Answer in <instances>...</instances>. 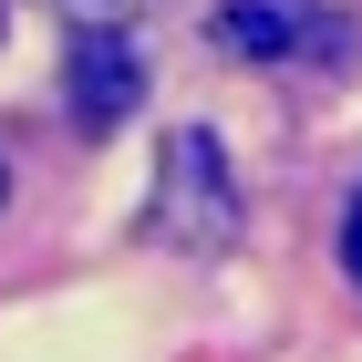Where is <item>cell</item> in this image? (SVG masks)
<instances>
[{"instance_id": "1", "label": "cell", "mask_w": 362, "mask_h": 362, "mask_svg": "<svg viewBox=\"0 0 362 362\" xmlns=\"http://www.w3.org/2000/svg\"><path fill=\"white\" fill-rule=\"evenodd\" d=\"M156 238H166V249H228V238H238V187H228V156H218L207 124H176V135H166Z\"/></svg>"}, {"instance_id": "4", "label": "cell", "mask_w": 362, "mask_h": 362, "mask_svg": "<svg viewBox=\"0 0 362 362\" xmlns=\"http://www.w3.org/2000/svg\"><path fill=\"white\" fill-rule=\"evenodd\" d=\"M62 11H83V31H104L114 11H124V0H62Z\"/></svg>"}, {"instance_id": "3", "label": "cell", "mask_w": 362, "mask_h": 362, "mask_svg": "<svg viewBox=\"0 0 362 362\" xmlns=\"http://www.w3.org/2000/svg\"><path fill=\"white\" fill-rule=\"evenodd\" d=\"M341 269L362 279V187H352V207H341Z\"/></svg>"}, {"instance_id": "5", "label": "cell", "mask_w": 362, "mask_h": 362, "mask_svg": "<svg viewBox=\"0 0 362 362\" xmlns=\"http://www.w3.org/2000/svg\"><path fill=\"white\" fill-rule=\"evenodd\" d=\"M0 207H11V166H0Z\"/></svg>"}, {"instance_id": "2", "label": "cell", "mask_w": 362, "mask_h": 362, "mask_svg": "<svg viewBox=\"0 0 362 362\" xmlns=\"http://www.w3.org/2000/svg\"><path fill=\"white\" fill-rule=\"evenodd\" d=\"M135 104H145V52L124 31H73V114L104 135V124H124Z\"/></svg>"}]
</instances>
